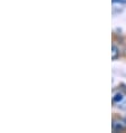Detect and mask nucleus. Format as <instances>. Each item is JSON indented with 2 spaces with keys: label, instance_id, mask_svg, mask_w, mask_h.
I'll return each instance as SVG.
<instances>
[{
  "label": "nucleus",
  "instance_id": "obj_1",
  "mask_svg": "<svg viewBox=\"0 0 126 133\" xmlns=\"http://www.w3.org/2000/svg\"><path fill=\"white\" fill-rule=\"evenodd\" d=\"M112 129H113V131H123V130H125L126 129V120H121V119L113 120Z\"/></svg>",
  "mask_w": 126,
  "mask_h": 133
},
{
  "label": "nucleus",
  "instance_id": "obj_2",
  "mask_svg": "<svg viewBox=\"0 0 126 133\" xmlns=\"http://www.w3.org/2000/svg\"><path fill=\"white\" fill-rule=\"evenodd\" d=\"M119 57V50H118V48L115 45L112 46V58L115 61V59H117V58Z\"/></svg>",
  "mask_w": 126,
  "mask_h": 133
},
{
  "label": "nucleus",
  "instance_id": "obj_4",
  "mask_svg": "<svg viewBox=\"0 0 126 133\" xmlns=\"http://www.w3.org/2000/svg\"><path fill=\"white\" fill-rule=\"evenodd\" d=\"M119 2V3H126V0H113V3Z\"/></svg>",
  "mask_w": 126,
  "mask_h": 133
},
{
  "label": "nucleus",
  "instance_id": "obj_3",
  "mask_svg": "<svg viewBox=\"0 0 126 133\" xmlns=\"http://www.w3.org/2000/svg\"><path fill=\"white\" fill-rule=\"evenodd\" d=\"M123 98H124L123 94L122 93H116L114 95V97H113V102L114 103H119V102L123 101Z\"/></svg>",
  "mask_w": 126,
  "mask_h": 133
},
{
  "label": "nucleus",
  "instance_id": "obj_5",
  "mask_svg": "<svg viewBox=\"0 0 126 133\" xmlns=\"http://www.w3.org/2000/svg\"><path fill=\"white\" fill-rule=\"evenodd\" d=\"M125 120H126V117H125Z\"/></svg>",
  "mask_w": 126,
  "mask_h": 133
}]
</instances>
